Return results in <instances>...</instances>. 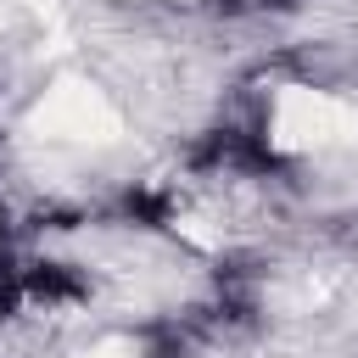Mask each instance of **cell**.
Segmentation results:
<instances>
[]
</instances>
